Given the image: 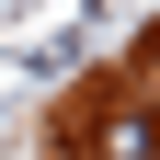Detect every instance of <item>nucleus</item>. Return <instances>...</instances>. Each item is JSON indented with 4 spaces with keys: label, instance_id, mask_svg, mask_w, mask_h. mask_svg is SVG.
<instances>
[{
    "label": "nucleus",
    "instance_id": "1",
    "mask_svg": "<svg viewBox=\"0 0 160 160\" xmlns=\"http://www.w3.org/2000/svg\"><path fill=\"white\" fill-rule=\"evenodd\" d=\"M92 160H149V114H114V126L92 137Z\"/></svg>",
    "mask_w": 160,
    "mask_h": 160
}]
</instances>
